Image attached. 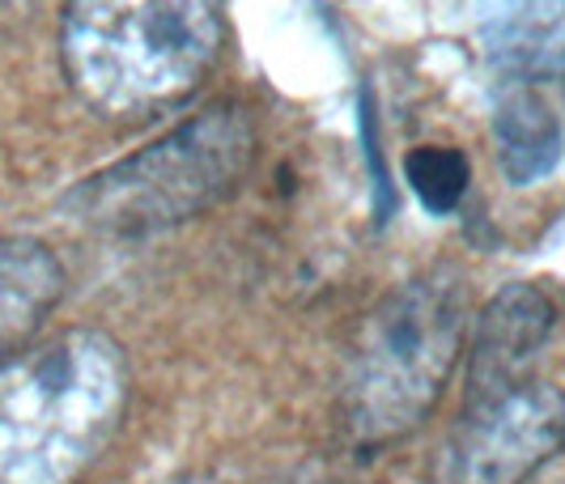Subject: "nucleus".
I'll use <instances>...</instances> for the list:
<instances>
[{
  "instance_id": "obj_1",
  "label": "nucleus",
  "mask_w": 565,
  "mask_h": 484,
  "mask_svg": "<svg viewBox=\"0 0 565 484\" xmlns=\"http://www.w3.org/2000/svg\"><path fill=\"white\" fill-rule=\"evenodd\" d=\"M128 408L124 348L89 327L0 362V484H73Z\"/></svg>"
},
{
  "instance_id": "obj_5",
  "label": "nucleus",
  "mask_w": 565,
  "mask_h": 484,
  "mask_svg": "<svg viewBox=\"0 0 565 484\" xmlns=\"http://www.w3.org/2000/svg\"><path fill=\"white\" fill-rule=\"evenodd\" d=\"M565 447V391L514 383L468 399L438 459V484H527Z\"/></svg>"
},
{
  "instance_id": "obj_6",
  "label": "nucleus",
  "mask_w": 565,
  "mask_h": 484,
  "mask_svg": "<svg viewBox=\"0 0 565 484\" xmlns=\"http://www.w3.org/2000/svg\"><path fill=\"white\" fill-rule=\"evenodd\" d=\"M553 332V302L536 286H507L481 311L477 336H472V362H468V399L507 391L514 383H527Z\"/></svg>"
},
{
  "instance_id": "obj_4",
  "label": "nucleus",
  "mask_w": 565,
  "mask_h": 484,
  "mask_svg": "<svg viewBox=\"0 0 565 484\" xmlns=\"http://www.w3.org/2000/svg\"><path fill=\"white\" fill-rule=\"evenodd\" d=\"M252 115L238 103H213L170 128L162 141L89 174L64 196V208L94 229L153 234L230 196L252 166Z\"/></svg>"
},
{
  "instance_id": "obj_7",
  "label": "nucleus",
  "mask_w": 565,
  "mask_h": 484,
  "mask_svg": "<svg viewBox=\"0 0 565 484\" xmlns=\"http://www.w3.org/2000/svg\"><path fill=\"white\" fill-rule=\"evenodd\" d=\"M64 293V268L39 238H0V362L22 353Z\"/></svg>"
},
{
  "instance_id": "obj_8",
  "label": "nucleus",
  "mask_w": 565,
  "mask_h": 484,
  "mask_svg": "<svg viewBox=\"0 0 565 484\" xmlns=\"http://www.w3.org/2000/svg\"><path fill=\"white\" fill-rule=\"evenodd\" d=\"M484 56L510 73L565 68V0H481Z\"/></svg>"
},
{
  "instance_id": "obj_3",
  "label": "nucleus",
  "mask_w": 565,
  "mask_h": 484,
  "mask_svg": "<svg viewBox=\"0 0 565 484\" xmlns=\"http://www.w3.org/2000/svg\"><path fill=\"white\" fill-rule=\"evenodd\" d=\"M463 344V286L429 272L392 289L362 319L344 374V429L362 447H383L422 426L438 404Z\"/></svg>"
},
{
  "instance_id": "obj_10",
  "label": "nucleus",
  "mask_w": 565,
  "mask_h": 484,
  "mask_svg": "<svg viewBox=\"0 0 565 484\" xmlns=\"http://www.w3.org/2000/svg\"><path fill=\"white\" fill-rule=\"evenodd\" d=\"M404 179L413 183V192L429 213L447 217L468 192V158L451 144H417L404 158Z\"/></svg>"
},
{
  "instance_id": "obj_2",
  "label": "nucleus",
  "mask_w": 565,
  "mask_h": 484,
  "mask_svg": "<svg viewBox=\"0 0 565 484\" xmlns=\"http://www.w3.org/2000/svg\"><path fill=\"white\" fill-rule=\"evenodd\" d=\"M226 39V0H64L60 60L85 107L141 119L200 86Z\"/></svg>"
},
{
  "instance_id": "obj_9",
  "label": "nucleus",
  "mask_w": 565,
  "mask_h": 484,
  "mask_svg": "<svg viewBox=\"0 0 565 484\" xmlns=\"http://www.w3.org/2000/svg\"><path fill=\"white\" fill-rule=\"evenodd\" d=\"M493 137L502 149V171L510 183H536L562 158V119L536 89H510L493 115Z\"/></svg>"
}]
</instances>
